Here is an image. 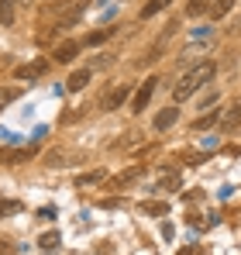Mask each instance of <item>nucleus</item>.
<instances>
[{
	"label": "nucleus",
	"mask_w": 241,
	"mask_h": 255,
	"mask_svg": "<svg viewBox=\"0 0 241 255\" xmlns=\"http://www.w3.org/2000/svg\"><path fill=\"white\" fill-rule=\"evenodd\" d=\"M217 76V62H210V59H203V62H197L179 83L172 86V100L176 104H183V100H190V97H197V90H203V86L210 83Z\"/></svg>",
	"instance_id": "nucleus-1"
},
{
	"label": "nucleus",
	"mask_w": 241,
	"mask_h": 255,
	"mask_svg": "<svg viewBox=\"0 0 241 255\" xmlns=\"http://www.w3.org/2000/svg\"><path fill=\"white\" fill-rule=\"evenodd\" d=\"M86 3H90V0H73V3H66L62 14H59V21H55V28H76L80 17L86 14Z\"/></svg>",
	"instance_id": "nucleus-2"
},
{
	"label": "nucleus",
	"mask_w": 241,
	"mask_h": 255,
	"mask_svg": "<svg viewBox=\"0 0 241 255\" xmlns=\"http://www.w3.org/2000/svg\"><path fill=\"white\" fill-rule=\"evenodd\" d=\"M155 86H159V80H155V76H148L145 83L138 86V90H134V97H131V111H138V114H141V111L148 107V100H152Z\"/></svg>",
	"instance_id": "nucleus-3"
},
{
	"label": "nucleus",
	"mask_w": 241,
	"mask_h": 255,
	"mask_svg": "<svg viewBox=\"0 0 241 255\" xmlns=\"http://www.w3.org/2000/svg\"><path fill=\"white\" fill-rule=\"evenodd\" d=\"M83 42H76V38H66V42H59L55 48H52V62H73L76 55H80Z\"/></svg>",
	"instance_id": "nucleus-4"
},
{
	"label": "nucleus",
	"mask_w": 241,
	"mask_h": 255,
	"mask_svg": "<svg viewBox=\"0 0 241 255\" xmlns=\"http://www.w3.org/2000/svg\"><path fill=\"white\" fill-rule=\"evenodd\" d=\"M238 128H241V100H235V104L224 111V118H221V131H224V134H235Z\"/></svg>",
	"instance_id": "nucleus-5"
},
{
	"label": "nucleus",
	"mask_w": 241,
	"mask_h": 255,
	"mask_svg": "<svg viewBox=\"0 0 241 255\" xmlns=\"http://www.w3.org/2000/svg\"><path fill=\"white\" fill-rule=\"evenodd\" d=\"M124 100H127V86H114L100 97V111H118Z\"/></svg>",
	"instance_id": "nucleus-6"
},
{
	"label": "nucleus",
	"mask_w": 241,
	"mask_h": 255,
	"mask_svg": "<svg viewBox=\"0 0 241 255\" xmlns=\"http://www.w3.org/2000/svg\"><path fill=\"white\" fill-rule=\"evenodd\" d=\"M35 148H0V162L3 166H17V162H31Z\"/></svg>",
	"instance_id": "nucleus-7"
},
{
	"label": "nucleus",
	"mask_w": 241,
	"mask_h": 255,
	"mask_svg": "<svg viewBox=\"0 0 241 255\" xmlns=\"http://www.w3.org/2000/svg\"><path fill=\"white\" fill-rule=\"evenodd\" d=\"M48 73V62L45 59H35V62H28V66H17V80H38V76H45Z\"/></svg>",
	"instance_id": "nucleus-8"
},
{
	"label": "nucleus",
	"mask_w": 241,
	"mask_h": 255,
	"mask_svg": "<svg viewBox=\"0 0 241 255\" xmlns=\"http://www.w3.org/2000/svg\"><path fill=\"white\" fill-rule=\"evenodd\" d=\"M145 176V166H131V169H124V172H118L111 183H114V190H124V186H131V183H138Z\"/></svg>",
	"instance_id": "nucleus-9"
},
{
	"label": "nucleus",
	"mask_w": 241,
	"mask_h": 255,
	"mask_svg": "<svg viewBox=\"0 0 241 255\" xmlns=\"http://www.w3.org/2000/svg\"><path fill=\"white\" fill-rule=\"evenodd\" d=\"M176 118H179V107H176V104L162 107L159 114H155V131H165V128H172V125H176Z\"/></svg>",
	"instance_id": "nucleus-10"
},
{
	"label": "nucleus",
	"mask_w": 241,
	"mask_h": 255,
	"mask_svg": "<svg viewBox=\"0 0 241 255\" xmlns=\"http://www.w3.org/2000/svg\"><path fill=\"white\" fill-rule=\"evenodd\" d=\"M221 118H224V111H207L203 118H197V121H193V131H207V128L221 125Z\"/></svg>",
	"instance_id": "nucleus-11"
},
{
	"label": "nucleus",
	"mask_w": 241,
	"mask_h": 255,
	"mask_svg": "<svg viewBox=\"0 0 241 255\" xmlns=\"http://www.w3.org/2000/svg\"><path fill=\"white\" fill-rule=\"evenodd\" d=\"M104 179H107V169H90V172H83V176H76V186H97Z\"/></svg>",
	"instance_id": "nucleus-12"
},
{
	"label": "nucleus",
	"mask_w": 241,
	"mask_h": 255,
	"mask_svg": "<svg viewBox=\"0 0 241 255\" xmlns=\"http://www.w3.org/2000/svg\"><path fill=\"white\" fill-rule=\"evenodd\" d=\"M90 76H93V73H90V69H76V73H73V76H69V80H66V86H69V90H73V93H80L83 86L90 83Z\"/></svg>",
	"instance_id": "nucleus-13"
},
{
	"label": "nucleus",
	"mask_w": 241,
	"mask_h": 255,
	"mask_svg": "<svg viewBox=\"0 0 241 255\" xmlns=\"http://www.w3.org/2000/svg\"><path fill=\"white\" fill-rule=\"evenodd\" d=\"M231 7H235V0H214V3H210V17L221 21L224 14H231Z\"/></svg>",
	"instance_id": "nucleus-14"
},
{
	"label": "nucleus",
	"mask_w": 241,
	"mask_h": 255,
	"mask_svg": "<svg viewBox=\"0 0 241 255\" xmlns=\"http://www.w3.org/2000/svg\"><path fill=\"white\" fill-rule=\"evenodd\" d=\"M17 97H21V86H0V111H3V107H10Z\"/></svg>",
	"instance_id": "nucleus-15"
},
{
	"label": "nucleus",
	"mask_w": 241,
	"mask_h": 255,
	"mask_svg": "<svg viewBox=\"0 0 241 255\" xmlns=\"http://www.w3.org/2000/svg\"><path fill=\"white\" fill-rule=\"evenodd\" d=\"M169 7V0H148L145 7H141V21H148V17H155L159 10H165Z\"/></svg>",
	"instance_id": "nucleus-16"
},
{
	"label": "nucleus",
	"mask_w": 241,
	"mask_h": 255,
	"mask_svg": "<svg viewBox=\"0 0 241 255\" xmlns=\"http://www.w3.org/2000/svg\"><path fill=\"white\" fill-rule=\"evenodd\" d=\"M210 3H214V0H190V3H186V14H190V17L210 14Z\"/></svg>",
	"instance_id": "nucleus-17"
},
{
	"label": "nucleus",
	"mask_w": 241,
	"mask_h": 255,
	"mask_svg": "<svg viewBox=\"0 0 241 255\" xmlns=\"http://www.w3.org/2000/svg\"><path fill=\"white\" fill-rule=\"evenodd\" d=\"M38 249H45V252L59 249V231H45V235H38Z\"/></svg>",
	"instance_id": "nucleus-18"
},
{
	"label": "nucleus",
	"mask_w": 241,
	"mask_h": 255,
	"mask_svg": "<svg viewBox=\"0 0 241 255\" xmlns=\"http://www.w3.org/2000/svg\"><path fill=\"white\" fill-rule=\"evenodd\" d=\"M165 190H179V172H165L159 179V193H165Z\"/></svg>",
	"instance_id": "nucleus-19"
},
{
	"label": "nucleus",
	"mask_w": 241,
	"mask_h": 255,
	"mask_svg": "<svg viewBox=\"0 0 241 255\" xmlns=\"http://www.w3.org/2000/svg\"><path fill=\"white\" fill-rule=\"evenodd\" d=\"M141 211L152 214V217H165V214H169V207H165L162 200H148V204H141Z\"/></svg>",
	"instance_id": "nucleus-20"
},
{
	"label": "nucleus",
	"mask_w": 241,
	"mask_h": 255,
	"mask_svg": "<svg viewBox=\"0 0 241 255\" xmlns=\"http://www.w3.org/2000/svg\"><path fill=\"white\" fill-rule=\"evenodd\" d=\"M114 35V28H100V31H93V35H86V45H104L107 38Z\"/></svg>",
	"instance_id": "nucleus-21"
},
{
	"label": "nucleus",
	"mask_w": 241,
	"mask_h": 255,
	"mask_svg": "<svg viewBox=\"0 0 241 255\" xmlns=\"http://www.w3.org/2000/svg\"><path fill=\"white\" fill-rule=\"evenodd\" d=\"M0 21H3V24L14 21V0H0Z\"/></svg>",
	"instance_id": "nucleus-22"
},
{
	"label": "nucleus",
	"mask_w": 241,
	"mask_h": 255,
	"mask_svg": "<svg viewBox=\"0 0 241 255\" xmlns=\"http://www.w3.org/2000/svg\"><path fill=\"white\" fill-rule=\"evenodd\" d=\"M17 211H21L17 200H0V214H17Z\"/></svg>",
	"instance_id": "nucleus-23"
},
{
	"label": "nucleus",
	"mask_w": 241,
	"mask_h": 255,
	"mask_svg": "<svg viewBox=\"0 0 241 255\" xmlns=\"http://www.w3.org/2000/svg\"><path fill=\"white\" fill-rule=\"evenodd\" d=\"M172 235H176V228L165 221V224H162V238H165V242H172Z\"/></svg>",
	"instance_id": "nucleus-24"
},
{
	"label": "nucleus",
	"mask_w": 241,
	"mask_h": 255,
	"mask_svg": "<svg viewBox=\"0 0 241 255\" xmlns=\"http://www.w3.org/2000/svg\"><path fill=\"white\" fill-rule=\"evenodd\" d=\"M0 255H10V245L7 242H0Z\"/></svg>",
	"instance_id": "nucleus-25"
},
{
	"label": "nucleus",
	"mask_w": 241,
	"mask_h": 255,
	"mask_svg": "<svg viewBox=\"0 0 241 255\" xmlns=\"http://www.w3.org/2000/svg\"><path fill=\"white\" fill-rule=\"evenodd\" d=\"M183 255H193V249H186V252H183Z\"/></svg>",
	"instance_id": "nucleus-26"
}]
</instances>
